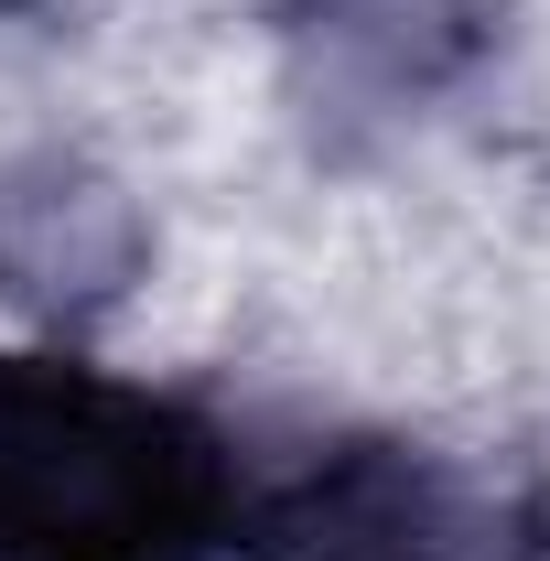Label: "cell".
<instances>
[{
	"mask_svg": "<svg viewBox=\"0 0 550 561\" xmlns=\"http://www.w3.org/2000/svg\"><path fill=\"white\" fill-rule=\"evenodd\" d=\"M249 465L195 400L0 356V561H227Z\"/></svg>",
	"mask_w": 550,
	"mask_h": 561,
	"instance_id": "1",
	"label": "cell"
},
{
	"mask_svg": "<svg viewBox=\"0 0 550 561\" xmlns=\"http://www.w3.org/2000/svg\"><path fill=\"white\" fill-rule=\"evenodd\" d=\"M238 561H550V518L454 454L324 443L291 476H249Z\"/></svg>",
	"mask_w": 550,
	"mask_h": 561,
	"instance_id": "2",
	"label": "cell"
},
{
	"mask_svg": "<svg viewBox=\"0 0 550 561\" xmlns=\"http://www.w3.org/2000/svg\"><path fill=\"white\" fill-rule=\"evenodd\" d=\"M291 33L335 87L400 108L485 44V0H291Z\"/></svg>",
	"mask_w": 550,
	"mask_h": 561,
	"instance_id": "3",
	"label": "cell"
}]
</instances>
